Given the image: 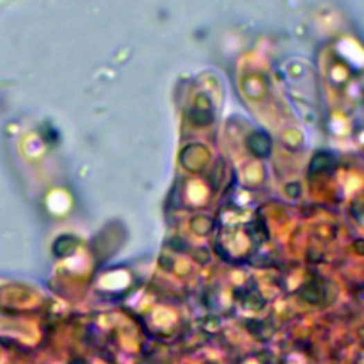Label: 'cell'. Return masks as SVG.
<instances>
[{
	"mask_svg": "<svg viewBox=\"0 0 364 364\" xmlns=\"http://www.w3.org/2000/svg\"><path fill=\"white\" fill-rule=\"evenodd\" d=\"M248 146H249L250 151H254V154L261 155V157L269 154V150H270L269 138L262 132L252 134L248 139Z\"/></svg>",
	"mask_w": 364,
	"mask_h": 364,
	"instance_id": "obj_1",
	"label": "cell"
}]
</instances>
